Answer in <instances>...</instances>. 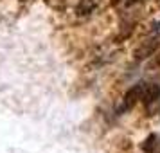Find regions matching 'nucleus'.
<instances>
[{
	"label": "nucleus",
	"instance_id": "obj_1",
	"mask_svg": "<svg viewBox=\"0 0 160 153\" xmlns=\"http://www.w3.org/2000/svg\"><path fill=\"white\" fill-rule=\"evenodd\" d=\"M158 47H160V34H157V36L148 38L146 42H142V43L138 45L137 49H135V52H133V56H135L137 61L146 59V58H149V56H153Z\"/></svg>",
	"mask_w": 160,
	"mask_h": 153
},
{
	"label": "nucleus",
	"instance_id": "obj_2",
	"mask_svg": "<svg viewBox=\"0 0 160 153\" xmlns=\"http://www.w3.org/2000/svg\"><path fill=\"white\" fill-rule=\"evenodd\" d=\"M144 83H137V85H133V87L124 94V99H122V105H121V108L119 112H124V110H130L133 108L135 105H137L140 99H142V92H144Z\"/></svg>",
	"mask_w": 160,
	"mask_h": 153
},
{
	"label": "nucleus",
	"instance_id": "obj_3",
	"mask_svg": "<svg viewBox=\"0 0 160 153\" xmlns=\"http://www.w3.org/2000/svg\"><path fill=\"white\" fill-rule=\"evenodd\" d=\"M142 103L148 108V112H151L153 106L160 103V87L158 85H146L144 92H142Z\"/></svg>",
	"mask_w": 160,
	"mask_h": 153
},
{
	"label": "nucleus",
	"instance_id": "obj_4",
	"mask_svg": "<svg viewBox=\"0 0 160 153\" xmlns=\"http://www.w3.org/2000/svg\"><path fill=\"white\" fill-rule=\"evenodd\" d=\"M140 148H142L144 153H160V137L157 135V133L148 135Z\"/></svg>",
	"mask_w": 160,
	"mask_h": 153
},
{
	"label": "nucleus",
	"instance_id": "obj_5",
	"mask_svg": "<svg viewBox=\"0 0 160 153\" xmlns=\"http://www.w3.org/2000/svg\"><path fill=\"white\" fill-rule=\"evenodd\" d=\"M95 8V0H81L79 8H78V15H88V13H92Z\"/></svg>",
	"mask_w": 160,
	"mask_h": 153
},
{
	"label": "nucleus",
	"instance_id": "obj_6",
	"mask_svg": "<svg viewBox=\"0 0 160 153\" xmlns=\"http://www.w3.org/2000/svg\"><path fill=\"white\" fill-rule=\"evenodd\" d=\"M119 2H122V0H112V4H113V6H117Z\"/></svg>",
	"mask_w": 160,
	"mask_h": 153
},
{
	"label": "nucleus",
	"instance_id": "obj_7",
	"mask_svg": "<svg viewBox=\"0 0 160 153\" xmlns=\"http://www.w3.org/2000/svg\"><path fill=\"white\" fill-rule=\"evenodd\" d=\"M155 63H157V65H160V54L157 56V61H155Z\"/></svg>",
	"mask_w": 160,
	"mask_h": 153
}]
</instances>
